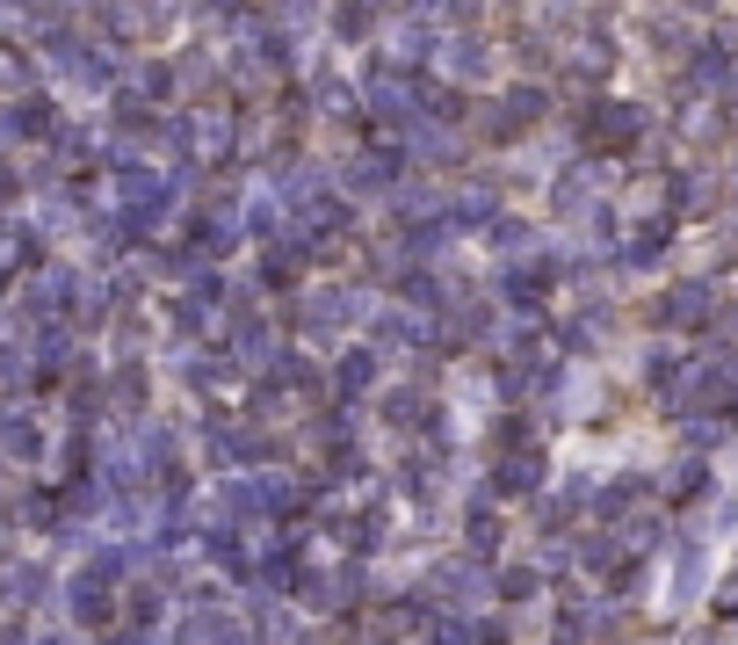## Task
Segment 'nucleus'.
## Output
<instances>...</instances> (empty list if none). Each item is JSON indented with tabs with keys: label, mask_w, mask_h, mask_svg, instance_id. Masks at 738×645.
Segmentation results:
<instances>
[{
	"label": "nucleus",
	"mask_w": 738,
	"mask_h": 645,
	"mask_svg": "<svg viewBox=\"0 0 738 645\" xmlns=\"http://www.w3.org/2000/svg\"><path fill=\"white\" fill-rule=\"evenodd\" d=\"M377 414H384V428H398V436H412V428H434V400L420 392V384H384V400H377Z\"/></svg>",
	"instance_id": "nucleus-3"
},
{
	"label": "nucleus",
	"mask_w": 738,
	"mask_h": 645,
	"mask_svg": "<svg viewBox=\"0 0 738 645\" xmlns=\"http://www.w3.org/2000/svg\"><path fill=\"white\" fill-rule=\"evenodd\" d=\"M333 400H362V392H370V384H377V356L370 349H348L341 363H333Z\"/></svg>",
	"instance_id": "nucleus-6"
},
{
	"label": "nucleus",
	"mask_w": 738,
	"mask_h": 645,
	"mask_svg": "<svg viewBox=\"0 0 738 645\" xmlns=\"http://www.w3.org/2000/svg\"><path fill=\"white\" fill-rule=\"evenodd\" d=\"M550 479V457L543 450H515L493 464V493H507V501H521V493H536Z\"/></svg>",
	"instance_id": "nucleus-4"
},
{
	"label": "nucleus",
	"mask_w": 738,
	"mask_h": 645,
	"mask_svg": "<svg viewBox=\"0 0 738 645\" xmlns=\"http://www.w3.org/2000/svg\"><path fill=\"white\" fill-rule=\"evenodd\" d=\"M377 313V297L355 291V283H319V291H305V305H297V327L319 341V349H333L348 327H362V319Z\"/></svg>",
	"instance_id": "nucleus-2"
},
{
	"label": "nucleus",
	"mask_w": 738,
	"mask_h": 645,
	"mask_svg": "<svg viewBox=\"0 0 738 645\" xmlns=\"http://www.w3.org/2000/svg\"><path fill=\"white\" fill-rule=\"evenodd\" d=\"M709 529L695 523V529H681V537L667 544V558H659V610H695V602H703L709 594V580H717V566H709Z\"/></svg>",
	"instance_id": "nucleus-1"
},
{
	"label": "nucleus",
	"mask_w": 738,
	"mask_h": 645,
	"mask_svg": "<svg viewBox=\"0 0 738 645\" xmlns=\"http://www.w3.org/2000/svg\"><path fill=\"white\" fill-rule=\"evenodd\" d=\"M181 645H254V631H246L232 610H196L189 631H181Z\"/></svg>",
	"instance_id": "nucleus-5"
}]
</instances>
